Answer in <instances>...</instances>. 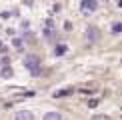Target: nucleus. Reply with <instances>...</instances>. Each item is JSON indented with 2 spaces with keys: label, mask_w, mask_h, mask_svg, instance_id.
Returning a JSON list of instances; mask_svg holds the SVG:
<instances>
[{
  "label": "nucleus",
  "mask_w": 122,
  "mask_h": 120,
  "mask_svg": "<svg viewBox=\"0 0 122 120\" xmlns=\"http://www.w3.org/2000/svg\"><path fill=\"white\" fill-rule=\"evenodd\" d=\"M24 68L28 70L32 76H38L40 72H42V64H40V58L36 54H28V56H24Z\"/></svg>",
  "instance_id": "obj_1"
},
{
  "label": "nucleus",
  "mask_w": 122,
  "mask_h": 120,
  "mask_svg": "<svg viewBox=\"0 0 122 120\" xmlns=\"http://www.w3.org/2000/svg\"><path fill=\"white\" fill-rule=\"evenodd\" d=\"M98 10V0H80V12L82 14H92Z\"/></svg>",
  "instance_id": "obj_2"
},
{
  "label": "nucleus",
  "mask_w": 122,
  "mask_h": 120,
  "mask_svg": "<svg viewBox=\"0 0 122 120\" xmlns=\"http://www.w3.org/2000/svg\"><path fill=\"white\" fill-rule=\"evenodd\" d=\"M86 38H88V42H98L100 40V32H98V28L96 26H88L86 28Z\"/></svg>",
  "instance_id": "obj_3"
},
{
  "label": "nucleus",
  "mask_w": 122,
  "mask_h": 120,
  "mask_svg": "<svg viewBox=\"0 0 122 120\" xmlns=\"http://www.w3.org/2000/svg\"><path fill=\"white\" fill-rule=\"evenodd\" d=\"M16 120H34V114L30 110H18L16 112Z\"/></svg>",
  "instance_id": "obj_4"
},
{
  "label": "nucleus",
  "mask_w": 122,
  "mask_h": 120,
  "mask_svg": "<svg viewBox=\"0 0 122 120\" xmlns=\"http://www.w3.org/2000/svg\"><path fill=\"white\" fill-rule=\"evenodd\" d=\"M42 120H62V114L56 112V110H50V112L44 114V118Z\"/></svg>",
  "instance_id": "obj_5"
},
{
  "label": "nucleus",
  "mask_w": 122,
  "mask_h": 120,
  "mask_svg": "<svg viewBox=\"0 0 122 120\" xmlns=\"http://www.w3.org/2000/svg\"><path fill=\"white\" fill-rule=\"evenodd\" d=\"M66 52H68V46H66V44H56V48H54V56H64Z\"/></svg>",
  "instance_id": "obj_6"
},
{
  "label": "nucleus",
  "mask_w": 122,
  "mask_h": 120,
  "mask_svg": "<svg viewBox=\"0 0 122 120\" xmlns=\"http://www.w3.org/2000/svg\"><path fill=\"white\" fill-rule=\"evenodd\" d=\"M68 94H72V88H62V90H56L54 92V98H66Z\"/></svg>",
  "instance_id": "obj_7"
},
{
  "label": "nucleus",
  "mask_w": 122,
  "mask_h": 120,
  "mask_svg": "<svg viewBox=\"0 0 122 120\" xmlns=\"http://www.w3.org/2000/svg\"><path fill=\"white\" fill-rule=\"evenodd\" d=\"M44 36H46V38H52V36H54V26H52V22H46V28H44Z\"/></svg>",
  "instance_id": "obj_8"
},
{
  "label": "nucleus",
  "mask_w": 122,
  "mask_h": 120,
  "mask_svg": "<svg viewBox=\"0 0 122 120\" xmlns=\"http://www.w3.org/2000/svg\"><path fill=\"white\" fill-rule=\"evenodd\" d=\"M120 32H122V22H114L112 24V34L114 36H120Z\"/></svg>",
  "instance_id": "obj_9"
},
{
  "label": "nucleus",
  "mask_w": 122,
  "mask_h": 120,
  "mask_svg": "<svg viewBox=\"0 0 122 120\" xmlns=\"http://www.w3.org/2000/svg\"><path fill=\"white\" fill-rule=\"evenodd\" d=\"M2 74H4V76H12V68H4Z\"/></svg>",
  "instance_id": "obj_10"
}]
</instances>
